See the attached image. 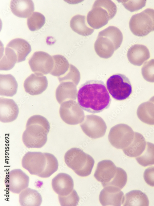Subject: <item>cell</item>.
Masks as SVG:
<instances>
[{"label": "cell", "instance_id": "cell-1", "mask_svg": "<svg viewBox=\"0 0 154 206\" xmlns=\"http://www.w3.org/2000/svg\"><path fill=\"white\" fill-rule=\"evenodd\" d=\"M76 96L79 106L93 114L108 108L111 102L106 86L101 80L87 81L80 86Z\"/></svg>", "mask_w": 154, "mask_h": 206}, {"label": "cell", "instance_id": "cell-2", "mask_svg": "<svg viewBox=\"0 0 154 206\" xmlns=\"http://www.w3.org/2000/svg\"><path fill=\"white\" fill-rule=\"evenodd\" d=\"M50 128V124L46 118L40 115L31 116L27 122L22 134L23 143L28 148L42 147L47 142Z\"/></svg>", "mask_w": 154, "mask_h": 206}, {"label": "cell", "instance_id": "cell-3", "mask_svg": "<svg viewBox=\"0 0 154 206\" xmlns=\"http://www.w3.org/2000/svg\"><path fill=\"white\" fill-rule=\"evenodd\" d=\"M67 165L78 175L86 177L90 175L93 167L95 161L90 155L77 148L68 150L64 155Z\"/></svg>", "mask_w": 154, "mask_h": 206}, {"label": "cell", "instance_id": "cell-4", "mask_svg": "<svg viewBox=\"0 0 154 206\" xmlns=\"http://www.w3.org/2000/svg\"><path fill=\"white\" fill-rule=\"evenodd\" d=\"M130 30L135 35L143 37L154 31V10L147 8L134 15L129 22Z\"/></svg>", "mask_w": 154, "mask_h": 206}, {"label": "cell", "instance_id": "cell-5", "mask_svg": "<svg viewBox=\"0 0 154 206\" xmlns=\"http://www.w3.org/2000/svg\"><path fill=\"white\" fill-rule=\"evenodd\" d=\"M107 89L115 99L121 101L128 98L132 92V85L125 75L116 74L111 76L106 82Z\"/></svg>", "mask_w": 154, "mask_h": 206}, {"label": "cell", "instance_id": "cell-6", "mask_svg": "<svg viewBox=\"0 0 154 206\" xmlns=\"http://www.w3.org/2000/svg\"><path fill=\"white\" fill-rule=\"evenodd\" d=\"M134 136V132L130 126L126 124H120L111 128L108 138L113 146L123 149L131 144Z\"/></svg>", "mask_w": 154, "mask_h": 206}, {"label": "cell", "instance_id": "cell-7", "mask_svg": "<svg viewBox=\"0 0 154 206\" xmlns=\"http://www.w3.org/2000/svg\"><path fill=\"white\" fill-rule=\"evenodd\" d=\"M32 71L37 75H44L50 73L54 61L52 57L43 51L34 52L29 61Z\"/></svg>", "mask_w": 154, "mask_h": 206}, {"label": "cell", "instance_id": "cell-8", "mask_svg": "<svg viewBox=\"0 0 154 206\" xmlns=\"http://www.w3.org/2000/svg\"><path fill=\"white\" fill-rule=\"evenodd\" d=\"M80 125L84 132L93 139L103 137L107 129L106 125L103 119L95 115H87Z\"/></svg>", "mask_w": 154, "mask_h": 206}, {"label": "cell", "instance_id": "cell-9", "mask_svg": "<svg viewBox=\"0 0 154 206\" xmlns=\"http://www.w3.org/2000/svg\"><path fill=\"white\" fill-rule=\"evenodd\" d=\"M46 164V157L40 152H27L23 157L22 164L30 173L37 176L43 171Z\"/></svg>", "mask_w": 154, "mask_h": 206}, {"label": "cell", "instance_id": "cell-10", "mask_svg": "<svg viewBox=\"0 0 154 206\" xmlns=\"http://www.w3.org/2000/svg\"><path fill=\"white\" fill-rule=\"evenodd\" d=\"M29 177L20 169L10 171L7 174L5 180L6 187L14 193L19 194L29 186Z\"/></svg>", "mask_w": 154, "mask_h": 206}, {"label": "cell", "instance_id": "cell-11", "mask_svg": "<svg viewBox=\"0 0 154 206\" xmlns=\"http://www.w3.org/2000/svg\"><path fill=\"white\" fill-rule=\"evenodd\" d=\"M117 170V167L112 161L103 160L98 163L94 176L105 187L108 186L114 178Z\"/></svg>", "mask_w": 154, "mask_h": 206}, {"label": "cell", "instance_id": "cell-12", "mask_svg": "<svg viewBox=\"0 0 154 206\" xmlns=\"http://www.w3.org/2000/svg\"><path fill=\"white\" fill-rule=\"evenodd\" d=\"M101 191L99 200L103 206H120L123 204L124 196L121 189L113 186H108Z\"/></svg>", "mask_w": 154, "mask_h": 206}, {"label": "cell", "instance_id": "cell-13", "mask_svg": "<svg viewBox=\"0 0 154 206\" xmlns=\"http://www.w3.org/2000/svg\"><path fill=\"white\" fill-rule=\"evenodd\" d=\"M48 85L46 76L34 73L31 74L25 79L24 87L26 93L34 95L42 94L47 89Z\"/></svg>", "mask_w": 154, "mask_h": 206}, {"label": "cell", "instance_id": "cell-14", "mask_svg": "<svg viewBox=\"0 0 154 206\" xmlns=\"http://www.w3.org/2000/svg\"><path fill=\"white\" fill-rule=\"evenodd\" d=\"M51 185L55 192L59 195L64 196L72 191L74 184L72 178L69 175L60 173L52 179Z\"/></svg>", "mask_w": 154, "mask_h": 206}, {"label": "cell", "instance_id": "cell-15", "mask_svg": "<svg viewBox=\"0 0 154 206\" xmlns=\"http://www.w3.org/2000/svg\"><path fill=\"white\" fill-rule=\"evenodd\" d=\"M19 113L18 107L12 99L0 98V120L3 123H9L15 120Z\"/></svg>", "mask_w": 154, "mask_h": 206}, {"label": "cell", "instance_id": "cell-16", "mask_svg": "<svg viewBox=\"0 0 154 206\" xmlns=\"http://www.w3.org/2000/svg\"><path fill=\"white\" fill-rule=\"evenodd\" d=\"M87 23L91 28L98 29L106 25L110 20L108 12L99 6H93L92 9L87 14Z\"/></svg>", "mask_w": 154, "mask_h": 206}, {"label": "cell", "instance_id": "cell-17", "mask_svg": "<svg viewBox=\"0 0 154 206\" xmlns=\"http://www.w3.org/2000/svg\"><path fill=\"white\" fill-rule=\"evenodd\" d=\"M127 57L132 64L140 66L150 57L149 51L148 48L142 44H135L128 49Z\"/></svg>", "mask_w": 154, "mask_h": 206}, {"label": "cell", "instance_id": "cell-18", "mask_svg": "<svg viewBox=\"0 0 154 206\" xmlns=\"http://www.w3.org/2000/svg\"><path fill=\"white\" fill-rule=\"evenodd\" d=\"M10 8L14 15L22 18L29 17L34 10V3L31 0H12Z\"/></svg>", "mask_w": 154, "mask_h": 206}, {"label": "cell", "instance_id": "cell-19", "mask_svg": "<svg viewBox=\"0 0 154 206\" xmlns=\"http://www.w3.org/2000/svg\"><path fill=\"white\" fill-rule=\"evenodd\" d=\"M146 145L145 138L140 133L134 132L133 140L126 148L123 149L124 153L130 157H136L140 155L144 150Z\"/></svg>", "mask_w": 154, "mask_h": 206}, {"label": "cell", "instance_id": "cell-20", "mask_svg": "<svg viewBox=\"0 0 154 206\" xmlns=\"http://www.w3.org/2000/svg\"><path fill=\"white\" fill-rule=\"evenodd\" d=\"M6 47L11 48L15 52L17 56V63L25 60L26 58L31 51L30 45L25 40L16 38L10 41Z\"/></svg>", "mask_w": 154, "mask_h": 206}, {"label": "cell", "instance_id": "cell-21", "mask_svg": "<svg viewBox=\"0 0 154 206\" xmlns=\"http://www.w3.org/2000/svg\"><path fill=\"white\" fill-rule=\"evenodd\" d=\"M18 84L15 78L11 74H0V95L12 97L17 93Z\"/></svg>", "mask_w": 154, "mask_h": 206}, {"label": "cell", "instance_id": "cell-22", "mask_svg": "<svg viewBox=\"0 0 154 206\" xmlns=\"http://www.w3.org/2000/svg\"><path fill=\"white\" fill-rule=\"evenodd\" d=\"M42 199L41 194L36 190L26 188L19 195V202L22 206H39Z\"/></svg>", "mask_w": 154, "mask_h": 206}, {"label": "cell", "instance_id": "cell-23", "mask_svg": "<svg viewBox=\"0 0 154 206\" xmlns=\"http://www.w3.org/2000/svg\"><path fill=\"white\" fill-rule=\"evenodd\" d=\"M94 48L97 54L105 58L110 57L115 50L113 43L108 38L102 36H98Z\"/></svg>", "mask_w": 154, "mask_h": 206}, {"label": "cell", "instance_id": "cell-24", "mask_svg": "<svg viewBox=\"0 0 154 206\" xmlns=\"http://www.w3.org/2000/svg\"><path fill=\"white\" fill-rule=\"evenodd\" d=\"M149 201L146 195L139 190H133L127 193L123 205L148 206Z\"/></svg>", "mask_w": 154, "mask_h": 206}, {"label": "cell", "instance_id": "cell-25", "mask_svg": "<svg viewBox=\"0 0 154 206\" xmlns=\"http://www.w3.org/2000/svg\"><path fill=\"white\" fill-rule=\"evenodd\" d=\"M137 114L139 119L143 122L154 125V103L149 100L142 103L137 108Z\"/></svg>", "mask_w": 154, "mask_h": 206}, {"label": "cell", "instance_id": "cell-26", "mask_svg": "<svg viewBox=\"0 0 154 206\" xmlns=\"http://www.w3.org/2000/svg\"><path fill=\"white\" fill-rule=\"evenodd\" d=\"M70 26L75 32L83 36L90 35L94 31L87 25L84 15H77L74 16L70 21Z\"/></svg>", "mask_w": 154, "mask_h": 206}, {"label": "cell", "instance_id": "cell-27", "mask_svg": "<svg viewBox=\"0 0 154 206\" xmlns=\"http://www.w3.org/2000/svg\"><path fill=\"white\" fill-rule=\"evenodd\" d=\"M98 36H102L108 38L114 44L115 50L120 46L123 41V36L120 30L114 26H109L100 31Z\"/></svg>", "mask_w": 154, "mask_h": 206}, {"label": "cell", "instance_id": "cell-28", "mask_svg": "<svg viewBox=\"0 0 154 206\" xmlns=\"http://www.w3.org/2000/svg\"><path fill=\"white\" fill-rule=\"evenodd\" d=\"M0 59L1 70H9L12 69L17 61V56L14 51L6 47Z\"/></svg>", "mask_w": 154, "mask_h": 206}, {"label": "cell", "instance_id": "cell-29", "mask_svg": "<svg viewBox=\"0 0 154 206\" xmlns=\"http://www.w3.org/2000/svg\"><path fill=\"white\" fill-rule=\"evenodd\" d=\"M146 143L144 150L136 158L137 162L144 167L154 165V144L148 142Z\"/></svg>", "mask_w": 154, "mask_h": 206}, {"label": "cell", "instance_id": "cell-30", "mask_svg": "<svg viewBox=\"0 0 154 206\" xmlns=\"http://www.w3.org/2000/svg\"><path fill=\"white\" fill-rule=\"evenodd\" d=\"M52 57L54 65L50 74L54 76H59L67 70L69 67V63L67 59L61 55H56Z\"/></svg>", "mask_w": 154, "mask_h": 206}, {"label": "cell", "instance_id": "cell-31", "mask_svg": "<svg viewBox=\"0 0 154 206\" xmlns=\"http://www.w3.org/2000/svg\"><path fill=\"white\" fill-rule=\"evenodd\" d=\"M46 158V164L45 169L42 173L38 176L43 178L50 177L58 170L59 164L56 157L53 154L44 153Z\"/></svg>", "mask_w": 154, "mask_h": 206}, {"label": "cell", "instance_id": "cell-32", "mask_svg": "<svg viewBox=\"0 0 154 206\" xmlns=\"http://www.w3.org/2000/svg\"><path fill=\"white\" fill-rule=\"evenodd\" d=\"M45 18L42 14L34 12L27 19V25L29 30L34 31L40 29L45 23Z\"/></svg>", "mask_w": 154, "mask_h": 206}, {"label": "cell", "instance_id": "cell-33", "mask_svg": "<svg viewBox=\"0 0 154 206\" xmlns=\"http://www.w3.org/2000/svg\"><path fill=\"white\" fill-rule=\"evenodd\" d=\"M59 200L61 206H76L78 204L79 197L76 191L74 189L68 195L62 196L58 195Z\"/></svg>", "mask_w": 154, "mask_h": 206}, {"label": "cell", "instance_id": "cell-34", "mask_svg": "<svg viewBox=\"0 0 154 206\" xmlns=\"http://www.w3.org/2000/svg\"><path fill=\"white\" fill-rule=\"evenodd\" d=\"M127 180V175L125 171L123 169L117 167L116 175L108 186H114L122 189L126 185Z\"/></svg>", "mask_w": 154, "mask_h": 206}, {"label": "cell", "instance_id": "cell-35", "mask_svg": "<svg viewBox=\"0 0 154 206\" xmlns=\"http://www.w3.org/2000/svg\"><path fill=\"white\" fill-rule=\"evenodd\" d=\"M93 6H100L106 10L109 13L110 19L115 16L117 12L116 6L111 0H96Z\"/></svg>", "mask_w": 154, "mask_h": 206}, {"label": "cell", "instance_id": "cell-36", "mask_svg": "<svg viewBox=\"0 0 154 206\" xmlns=\"http://www.w3.org/2000/svg\"><path fill=\"white\" fill-rule=\"evenodd\" d=\"M141 73L146 81L154 82V59L146 62L141 69Z\"/></svg>", "mask_w": 154, "mask_h": 206}, {"label": "cell", "instance_id": "cell-37", "mask_svg": "<svg viewBox=\"0 0 154 206\" xmlns=\"http://www.w3.org/2000/svg\"><path fill=\"white\" fill-rule=\"evenodd\" d=\"M124 7L131 12L138 11L144 7L146 0H120Z\"/></svg>", "mask_w": 154, "mask_h": 206}, {"label": "cell", "instance_id": "cell-38", "mask_svg": "<svg viewBox=\"0 0 154 206\" xmlns=\"http://www.w3.org/2000/svg\"><path fill=\"white\" fill-rule=\"evenodd\" d=\"M144 178L145 182L152 187H154V166L145 169L144 173Z\"/></svg>", "mask_w": 154, "mask_h": 206}, {"label": "cell", "instance_id": "cell-39", "mask_svg": "<svg viewBox=\"0 0 154 206\" xmlns=\"http://www.w3.org/2000/svg\"><path fill=\"white\" fill-rule=\"evenodd\" d=\"M149 100L154 103V96L151 97Z\"/></svg>", "mask_w": 154, "mask_h": 206}]
</instances>
